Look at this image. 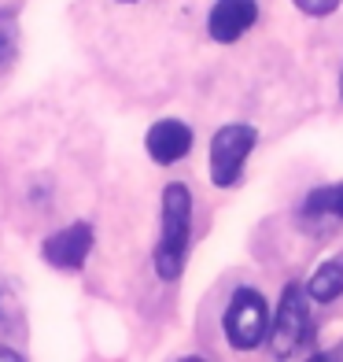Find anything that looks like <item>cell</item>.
<instances>
[{"label": "cell", "mask_w": 343, "mask_h": 362, "mask_svg": "<svg viewBox=\"0 0 343 362\" xmlns=\"http://www.w3.org/2000/svg\"><path fill=\"white\" fill-rule=\"evenodd\" d=\"M188 237H192V192L174 181L162 192V233L155 244V274L162 281H174L185 270L188 255Z\"/></svg>", "instance_id": "obj_1"}, {"label": "cell", "mask_w": 343, "mask_h": 362, "mask_svg": "<svg viewBox=\"0 0 343 362\" xmlns=\"http://www.w3.org/2000/svg\"><path fill=\"white\" fill-rule=\"evenodd\" d=\"M225 340L233 344L236 351H251L258 348L266 337H270V310H266V300L258 296L255 288H236L233 300L225 307Z\"/></svg>", "instance_id": "obj_2"}, {"label": "cell", "mask_w": 343, "mask_h": 362, "mask_svg": "<svg viewBox=\"0 0 343 362\" xmlns=\"http://www.w3.org/2000/svg\"><path fill=\"white\" fill-rule=\"evenodd\" d=\"M255 141H258L255 126H243V122H229L215 134V141H210V181L218 189H229L240 181V170L248 163Z\"/></svg>", "instance_id": "obj_3"}, {"label": "cell", "mask_w": 343, "mask_h": 362, "mask_svg": "<svg viewBox=\"0 0 343 362\" xmlns=\"http://www.w3.org/2000/svg\"><path fill=\"white\" fill-rule=\"evenodd\" d=\"M306 288L303 285H288L281 303H277V318L270 325V348L277 358H291L310 333V307H306Z\"/></svg>", "instance_id": "obj_4"}, {"label": "cell", "mask_w": 343, "mask_h": 362, "mask_svg": "<svg viewBox=\"0 0 343 362\" xmlns=\"http://www.w3.org/2000/svg\"><path fill=\"white\" fill-rule=\"evenodd\" d=\"M92 252V226L89 222H74V226H63L59 233H52L41 244V255L48 267L56 270H81L85 259Z\"/></svg>", "instance_id": "obj_5"}, {"label": "cell", "mask_w": 343, "mask_h": 362, "mask_svg": "<svg viewBox=\"0 0 343 362\" xmlns=\"http://www.w3.org/2000/svg\"><path fill=\"white\" fill-rule=\"evenodd\" d=\"M258 19V4L255 0H218L207 15V30L210 37L222 45H233L236 37H243Z\"/></svg>", "instance_id": "obj_6"}, {"label": "cell", "mask_w": 343, "mask_h": 362, "mask_svg": "<svg viewBox=\"0 0 343 362\" xmlns=\"http://www.w3.org/2000/svg\"><path fill=\"white\" fill-rule=\"evenodd\" d=\"M144 148H148V156L159 167H170V163L185 159L192 152V129L181 119H159L148 129V137H144Z\"/></svg>", "instance_id": "obj_7"}, {"label": "cell", "mask_w": 343, "mask_h": 362, "mask_svg": "<svg viewBox=\"0 0 343 362\" xmlns=\"http://www.w3.org/2000/svg\"><path fill=\"white\" fill-rule=\"evenodd\" d=\"M306 292H310V300H318V303H329L336 296H343V255L321 262L314 270V277L306 281Z\"/></svg>", "instance_id": "obj_8"}, {"label": "cell", "mask_w": 343, "mask_h": 362, "mask_svg": "<svg viewBox=\"0 0 343 362\" xmlns=\"http://www.w3.org/2000/svg\"><path fill=\"white\" fill-rule=\"evenodd\" d=\"M303 215L310 218H343V181H336V185H321L306 196L303 204Z\"/></svg>", "instance_id": "obj_9"}, {"label": "cell", "mask_w": 343, "mask_h": 362, "mask_svg": "<svg viewBox=\"0 0 343 362\" xmlns=\"http://www.w3.org/2000/svg\"><path fill=\"white\" fill-rule=\"evenodd\" d=\"M19 48V26H15L11 11H0V67H8Z\"/></svg>", "instance_id": "obj_10"}, {"label": "cell", "mask_w": 343, "mask_h": 362, "mask_svg": "<svg viewBox=\"0 0 343 362\" xmlns=\"http://www.w3.org/2000/svg\"><path fill=\"white\" fill-rule=\"evenodd\" d=\"M303 15H314V19H321V15H332L343 0H291Z\"/></svg>", "instance_id": "obj_11"}, {"label": "cell", "mask_w": 343, "mask_h": 362, "mask_svg": "<svg viewBox=\"0 0 343 362\" xmlns=\"http://www.w3.org/2000/svg\"><path fill=\"white\" fill-rule=\"evenodd\" d=\"M0 362H23V355L11 351V348H0Z\"/></svg>", "instance_id": "obj_12"}, {"label": "cell", "mask_w": 343, "mask_h": 362, "mask_svg": "<svg viewBox=\"0 0 343 362\" xmlns=\"http://www.w3.org/2000/svg\"><path fill=\"white\" fill-rule=\"evenodd\" d=\"M306 362H336V358H329V355H314V358H306Z\"/></svg>", "instance_id": "obj_13"}, {"label": "cell", "mask_w": 343, "mask_h": 362, "mask_svg": "<svg viewBox=\"0 0 343 362\" xmlns=\"http://www.w3.org/2000/svg\"><path fill=\"white\" fill-rule=\"evenodd\" d=\"M181 362H207V358H200V355H188V358H181Z\"/></svg>", "instance_id": "obj_14"}, {"label": "cell", "mask_w": 343, "mask_h": 362, "mask_svg": "<svg viewBox=\"0 0 343 362\" xmlns=\"http://www.w3.org/2000/svg\"><path fill=\"white\" fill-rule=\"evenodd\" d=\"M339 96H343V74H339Z\"/></svg>", "instance_id": "obj_15"}]
</instances>
